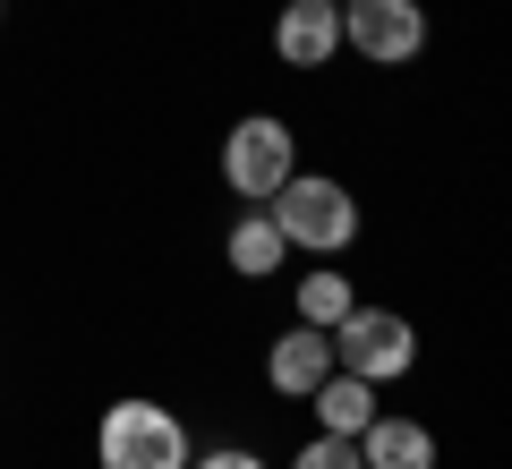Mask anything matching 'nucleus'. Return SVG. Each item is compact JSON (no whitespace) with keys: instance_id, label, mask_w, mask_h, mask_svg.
Returning a JSON list of instances; mask_svg holds the SVG:
<instances>
[{"instance_id":"1","label":"nucleus","mask_w":512,"mask_h":469,"mask_svg":"<svg viewBox=\"0 0 512 469\" xmlns=\"http://www.w3.org/2000/svg\"><path fill=\"white\" fill-rule=\"evenodd\" d=\"M265 214H274V231L291 239V248L308 256H342L350 239H359V197H350L342 180H282L274 197H265Z\"/></svg>"},{"instance_id":"2","label":"nucleus","mask_w":512,"mask_h":469,"mask_svg":"<svg viewBox=\"0 0 512 469\" xmlns=\"http://www.w3.org/2000/svg\"><path fill=\"white\" fill-rule=\"evenodd\" d=\"M325 342H333V367H342V376H359V384H393V376H410V367H419V325H410V316H393V307H350Z\"/></svg>"},{"instance_id":"3","label":"nucleus","mask_w":512,"mask_h":469,"mask_svg":"<svg viewBox=\"0 0 512 469\" xmlns=\"http://www.w3.org/2000/svg\"><path fill=\"white\" fill-rule=\"evenodd\" d=\"M94 452H103V469H188V427L163 401H111Z\"/></svg>"},{"instance_id":"4","label":"nucleus","mask_w":512,"mask_h":469,"mask_svg":"<svg viewBox=\"0 0 512 469\" xmlns=\"http://www.w3.org/2000/svg\"><path fill=\"white\" fill-rule=\"evenodd\" d=\"M291 120H274V111H256V120H239L231 137H222V180H231V197L265 205L282 180H291Z\"/></svg>"},{"instance_id":"5","label":"nucleus","mask_w":512,"mask_h":469,"mask_svg":"<svg viewBox=\"0 0 512 469\" xmlns=\"http://www.w3.org/2000/svg\"><path fill=\"white\" fill-rule=\"evenodd\" d=\"M333 9H342V43L359 60H376V69L419 60V43H427V9L419 0H333Z\"/></svg>"},{"instance_id":"6","label":"nucleus","mask_w":512,"mask_h":469,"mask_svg":"<svg viewBox=\"0 0 512 469\" xmlns=\"http://www.w3.org/2000/svg\"><path fill=\"white\" fill-rule=\"evenodd\" d=\"M274 52H282V69H325V60L342 52V9H333V0H282Z\"/></svg>"},{"instance_id":"7","label":"nucleus","mask_w":512,"mask_h":469,"mask_svg":"<svg viewBox=\"0 0 512 469\" xmlns=\"http://www.w3.org/2000/svg\"><path fill=\"white\" fill-rule=\"evenodd\" d=\"M350 444H359V469H436V435L419 418H393V410H376Z\"/></svg>"},{"instance_id":"8","label":"nucleus","mask_w":512,"mask_h":469,"mask_svg":"<svg viewBox=\"0 0 512 469\" xmlns=\"http://www.w3.org/2000/svg\"><path fill=\"white\" fill-rule=\"evenodd\" d=\"M325 376H333V342H325L316 325H291V333L274 342V359H265V384H274L282 401H308Z\"/></svg>"},{"instance_id":"9","label":"nucleus","mask_w":512,"mask_h":469,"mask_svg":"<svg viewBox=\"0 0 512 469\" xmlns=\"http://www.w3.org/2000/svg\"><path fill=\"white\" fill-rule=\"evenodd\" d=\"M222 256H231V273H248V282H265V273H282V256H291V239L274 231V214L256 205L248 222H231V239H222Z\"/></svg>"},{"instance_id":"10","label":"nucleus","mask_w":512,"mask_h":469,"mask_svg":"<svg viewBox=\"0 0 512 469\" xmlns=\"http://www.w3.org/2000/svg\"><path fill=\"white\" fill-rule=\"evenodd\" d=\"M316 418H325V435H359L367 418H376V384H359V376H342V367H333L325 384H316Z\"/></svg>"},{"instance_id":"11","label":"nucleus","mask_w":512,"mask_h":469,"mask_svg":"<svg viewBox=\"0 0 512 469\" xmlns=\"http://www.w3.org/2000/svg\"><path fill=\"white\" fill-rule=\"evenodd\" d=\"M350 307H359V299H350V273H325V265H316V273H299V325L333 333V325L350 316Z\"/></svg>"},{"instance_id":"12","label":"nucleus","mask_w":512,"mask_h":469,"mask_svg":"<svg viewBox=\"0 0 512 469\" xmlns=\"http://www.w3.org/2000/svg\"><path fill=\"white\" fill-rule=\"evenodd\" d=\"M291 469H359V444L350 435H316V444H299Z\"/></svg>"},{"instance_id":"13","label":"nucleus","mask_w":512,"mask_h":469,"mask_svg":"<svg viewBox=\"0 0 512 469\" xmlns=\"http://www.w3.org/2000/svg\"><path fill=\"white\" fill-rule=\"evenodd\" d=\"M188 469H265V452H248V444H214V452H197Z\"/></svg>"}]
</instances>
